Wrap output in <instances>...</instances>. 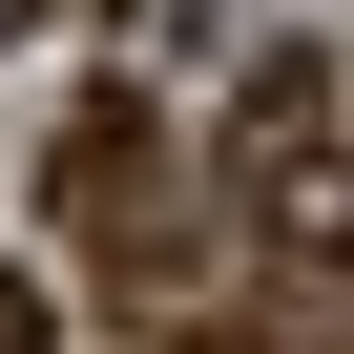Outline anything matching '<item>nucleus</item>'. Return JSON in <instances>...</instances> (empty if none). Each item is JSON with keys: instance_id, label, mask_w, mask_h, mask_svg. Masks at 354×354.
Wrapping results in <instances>:
<instances>
[{"instance_id": "1", "label": "nucleus", "mask_w": 354, "mask_h": 354, "mask_svg": "<svg viewBox=\"0 0 354 354\" xmlns=\"http://www.w3.org/2000/svg\"><path fill=\"white\" fill-rule=\"evenodd\" d=\"M230 188L292 230V250H354V63L333 42H271L230 84Z\"/></svg>"}, {"instance_id": "2", "label": "nucleus", "mask_w": 354, "mask_h": 354, "mask_svg": "<svg viewBox=\"0 0 354 354\" xmlns=\"http://www.w3.org/2000/svg\"><path fill=\"white\" fill-rule=\"evenodd\" d=\"M0 354H42V292H21V250H0Z\"/></svg>"}]
</instances>
